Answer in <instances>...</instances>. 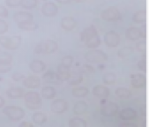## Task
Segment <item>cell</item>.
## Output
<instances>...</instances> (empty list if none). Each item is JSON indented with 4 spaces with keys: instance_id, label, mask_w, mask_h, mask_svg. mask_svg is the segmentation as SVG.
<instances>
[{
    "instance_id": "cell-2",
    "label": "cell",
    "mask_w": 150,
    "mask_h": 127,
    "mask_svg": "<svg viewBox=\"0 0 150 127\" xmlns=\"http://www.w3.org/2000/svg\"><path fill=\"white\" fill-rule=\"evenodd\" d=\"M58 49V44L56 41L47 39L38 42L35 48V52L36 54H51L57 51Z\"/></svg>"
},
{
    "instance_id": "cell-10",
    "label": "cell",
    "mask_w": 150,
    "mask_h": 127,
    "mask_svg": "<svg viewBox=\"0 0 150 127\" xmlns=\"http://www.w3.org/2000/svg\"><path fill=\"white\" fill-rule=\"evenodd\" d=\"M104 42L110 48H115L120 43V35L117 32L108 31L104 35Z\"/></svg>"
},
{
    "instance_id": "cell-16",
    "label": "cell",
    "mask_w": 150,
    "mask_h": 127,
    "mask_svg": "<svg viewBox=\"0 0 150 127\" xmlns=\"http://www.w3.org/2000/svg\"><path fill=\"white\" fill-rule=\"evenodd\" d=\"M13 20L18 24V23L26 22V21H31V20H34V16H33L32 13H30L28 12L20 11V12H17V13H14Z\"/></svg>"
},
{
    "instance_id": "cell-5",
    "label": "cell",
    "mask_w": 150,
    "mask_h": 127,
    "mask_svg": "<svg viewBox=\"0 0 150 127\" xmlns=\"http://www.w3.org/2000/svg\"><path fill=\"white\" fill-rule=\"evenodd\" d=\"M21 40H22L21 37L19 35H15L12 37L2 35V36H0V45L3 46L6 49L15 50L21 46Z\"/></svg>"
},
{
    "instance_id": "cell-40",
    "label": "cell",
    "mask_w": 150,
    "mask_h": 127,
    "mask_svg": "<svg viewBox=\"0 0 150 127\" xmlns=\"http://www.w3.org/2000/svg\"><path fill=\"white\" fill-rule=\"evenodd\" d=\"M136 49H137L138 51L142 52V53H145L146 52V42L145 41H140V42H137Z\"/></svg>"
},
{
    "instance_id": "cell-6",
    "label": "cell",
    "mask_w": 150,
    "mask_h": 127,
    "mask_svg": "<svg viewBox=\"0 0 150 127\" xmlns=\"http://www.w3.org/2000/svg\"><path fill=\"white\" fill-rule=\"evenodd\" d=\"M85 59L89 63H103L108 60V56L104 51L99 49H90L85 54Z\"/></svg>"
},
{
    "instance_id": "cell-17",
    "label": "cell",
    "mask_w": 150,
    "mask_h": 127,
    "mask_svg": "<svg viewBox=\"0 0 150 127\" xmlns=\"http://www.w3.org/2000/svg\"><path fill=\"white\" fill-rule=\"evenodd\" d=\"M76 20L75 19L71 16H65L64 18H62L61 20V22H60V25H61V28L66 31H71L75 28L76 27Z\"/></svg>"
},
{
    "instance_id": "cell-32",
    "label": "cell",
    "mask_w": 150,
    "mask_h": 127,
    "mask_svg": "<svg viewBox=\"0 0 150 127\" xmlns=\"http://www.w3.org/2000/svg\"><path fill=\"white\" fill-rule=\"evenodd\" d=\"M38 0H21V6L24 9L30 10L37 6L38 5Z\"/></svg>"
},
{
    "instance_id": "cell-30",
    "label": "cell",
    "mask_w": 150,
    "mask_h": 127,
    "mask_svg": "<svg viewBox=\"0 0 150 127\" xmlns=\"http://www.w3.org/2000/svg\"><path fill=\"white\" fill-rule=\"evenodd\" d=\"M134 51V48L132 46H125L123 48H121L118 52H117V56L120 58H125L127 56H129L130 55H132Z\"/></svg>"
},
{
    "instance_id": "cell-33",
    "label": "cell",
    "mask_w": 150,
    "mask_h": 127,
    "mask_svg": "<svg viewBox=\"0 0 150 127\" xmlns=\"http://www.w3.org/2000/svg\"><path fill=\"white\" fill-rule=\"evenodd\" d=\"M115 95L119 98L126 99V98H129L131 96V92L129 89H127L125 87H118L116 89Z\"/></svg>"
},
{
    "instance_id": "cell-23",
    "label": "cell",
    "mask_w": 150,
    "mask_h": 127,
    "mask_svg": "<svg viewBox=\"0 0 150 127\" xmlns=\"http://www.w3.org/2000/svg\"><path fill=\"white\" fill-rule=\"evenodd\" d=\"M24 95H25V91L21 87H11L6 91V95L11 99L21 98L24 96Z\"/></svg>"
},
{
    "instance_id": "cell-42",
    "label": "cell",
    "mask_w": 150,
    "mask_h": 127,
    "mask_svg": "<svg viewBox=\"0 0 150 127\" xmlns=\"http://www.w3.org/2000/svg\"><path fill=\"white\" fill-rule=\"evenodd\" d=\"M12 78H13V80L14 81H21V80H23L25 77H24V75H23L22 73H15L13 74Z\"/></svg>"
},
{
    "instance_id": "cell-37",
    "label": "cell",
    "mask_w": 150,
    "mask_h": 127,
    "mask_svg": "<svg viewBox=\"0 0 150 127\" xmlns=\"http://www.w3.org/2000/svg\"><path fill=\"white\" fill-rule=\"evenodd\" d=\"M138 68L142 71V72H146V56H142L141 59L138 62L137 64Z\"/></svg>"
},
{
    "instance_id": "cell-13",
    "label": "cell",
    "mask_w": 150,
    "mask_h": 127,
    "mask_svg": "<svg viewBox=\"0 0 150 127\" xmlns=\"http://www.w3.org/2000/svg\"><path fill=\"white\" fill-rule=\"evenodd\" d=\"M131 85L133 88H142L146 85V76L142 73L131 75Z\"/></svg>"
},
{
    "instance_id": "cell-26",
    "label": "cell",
    "mask_w": 150,
    "mask_h": 127,
    "mask_svg": "<svg viewBox=\"0 0 150 127\" xmlns=\"http://www.w3.org/2000/svg\"><path fill=\"white\" fill-rule=\"evenodd\" d=\"M32 120H33L34 123H35L37 125H42V124H44L47 122L48 117H47V116L44 113L38 111V112H35V113L33 114Z\"/></svg>"
},
{
    "instance_id": "cell-19",
    "label": "cell",
    "mask_w": 150,
    "mask_h": 127,
    "mask_svg": "<svg viewBox=\"0 0 150 127\" xmlns=\"http://www.w3.org/2000/svg\"><path fill=\"white\" fill-rule=\"evenodd\" d=\"M29 68L30 70L35 73H42L43 71H45L46 69V65L45 63L42 60H38V59H35L33 61L30 62L29 64Z\"/></svg>"
},
{
    "instance_id": "cell-45",
    "label": "cell",
    "mask_w": 150,
    "mask_h": 127,
    "mask_svg": "<svg viewBox=\"0 0 150 127\" xmlns=\"http://www.w3.org/2000/svg\"><path fill=\"white\" fill-rule=\"evenodd\" d=\"M5 99L2 97V96H0V109L1 108H3L4 106H5Z\"/></svg>"
},
{
    "instance_id": "cell-3",
    "label": "cell",
    "mask_w": 150,
    "mask_h": 127,
    "mask_svg": "<svg viewBox=\"0 0 150 127\" xmlns=\"http://www.w3.org/2000/svg\"><path fill=\"white\" fill-rule=\"evenodd\" d=\"M3 113L8 117V119L12 122H18L20 120H21L26 113L25 110L18 106H14V105H9L6 106L3 109Z\"/></svg>"
},
{
    "instance_id": "cell-20",
    "label": "cell",
    "mask_w": 150,
    "mask_h": 127,
    "mask_svg": "<svg viewBox=\"0 0 150 127\" xmlns=\"http://www.w3.org/2000/svg\"><path fill=\"white\" fill-rule=\"evenodd\" d=\"M119 116L124 121H131L137 117V111L132 108H126L120 111Z\"/></svg>"
},
{
    "instance_id": "cell-7",
    "label": "cell",
    "mask_w": 150,
    "mask_h": 127,
    "mask_svg": "<svg viewBox=\"0 0 150 127\" xmlns=\"http://www.w3.org/2000/svg\"><path fill=\"white\" fill-rule=\"evenodd\" d=\"M101 17L105 21L115 22V21H117L121 19V13L117 7L110 6V7H108L102 12Z\"/></svg>"
},
{
    "instance_id": "cell-22",
    "label": "cell",
    "mask_w": 150,
    "mask_h": 127,
    "mask_svg": "<svg viewBox=\"0 0 150 127\" xmlns=\"http://www.w3.org/2000/svg\"><path fill=\"white\" fill-rule=\"evenodd\" d=\"M88 103L84 101H79L75 103V105L73 106V109H72V111H73V114L77 115V116H80V115H83L87 112L88 110Z\"/></svg>"
},
{
    "instance_id": "cell-9",
    "label": "cell",
    "mask_w": 150,
    "mask_h": 127,
    "mask_svg": "<svg viewBox=\"0 0 150 127\" xmlns=\"http://www.w3.org/2000/svg\"><path fill=\"white\" fill-rule=\"evenodd\" d=\"M68 109V102L64 99H56L50 104V110L56 115H61Z\"/></svg>"
},
{
    "instance_id": "cell-44",
    "label": "cell",
    "mask_w": 150,
    "mask_h": 127,
    "mask_svg": "<svg viewBox=\"0 0 150 127\" xmlns=\"http://www.w3.org/2000/svg\"><path fill=\"white\" fill-rule=\"evenodd\" d=\"M56 1L59 4H62V5H66V4H69L71 3L72 0H56Z\"/></svg>"
},
{
    "instance_id": "cell-28",
    "label": "cell",
    "mask_w": 150,
    "mask_h": 127,
    "mask_svg": "<svg viewBox=\"0 0 150 127\" xmlns=\"http://www.w3.org/2000/svg\"><path fill=\"white\" fill-rule=\"evenodd\" d=\"M88 94H89V90L86 87H79L72 89V95L77 98L86 97Z\"/></svg>"
},
{
    "instance_id": "cell-39",
    "label": "cell",
    "mask_w": 150,
    "mask_h": 127,
    "mask_svg": "<svg viewBox=\"0 0 150 127\" xmlns=\"http://www.w3.org/2000/svg\"><path fill=\"white\" fill-rule=\"evenodd\" d=\"M21 4V0H6V5L8 7L15 8L20 6Z\"/></svg>"
},
{
    "instance_id": "cell-31",
    "label": "cell",
    "mask_w": 150,
    "mask_h": 127,
    "mask_svg": "<svg viewBox=\"0 0 150 127\" xmlns=\"http://www.w3.org/2000/svg\"><path fill=\"white\" fill-rule=\"evenodd\" d=\"M83 81V76L81 73H75L73 75H71L68 79V83L71 86H77L81 84Z\"/></svg>"
},
{
    "instance_id": "cell-34",
    "label": "cell",
    "mask_w": 150,
    "mask_h": 127,
    "mask_svg": "<svg viewBox=\"0 0 150 127\" xmlns=\"http://www.w3.org/2000/svg\"><path fill=\"white\" fill-rule=\"evenodd\" d=\"M116 80H117V75L114 73H107L103 76V81L107 85L114 84Z\"/></svg>"
},
{
    "instance_id": "cell-48",
    "label": "cell",
    "mask_w": 150,
    "mask_h": 127,
    "mask_svg": "<svg viewBox=\"0 0 150 127\" xmlns=\"http://www.w3.org/2000/svg\"><path fill=\"white\" fill-rule=\"evenodd\" d=\"M44 1H45V0H44Z\"/></svg>"
},
{
    "instance_id": "cell-27",
    "label": "cell",
    "mask_w": 150,
    "mask_h": 127,
    "mask_svg": "<svg viewBox=\"0 0 150 127\" xmlns=\"http://www.w3.org/2000/svg\"><path fill=\"white\" fill-rule=\"evenodd\" d=\"M132 20L137 24L145 23V21L146 20V11L144 9V10H139V11L136 12L132 16Z\"/></svg>"
},
{
    "instance_id": "cell-1",
    "label": "cell",
    "mask_w": 150,
    "mask_h": 127,
    "mask_svg": "<svg viewBox=\"0 0 150 127\" xmlns=\"http://www.w3.org/2000/svg\"><path fill=\"white\" fill-rule=\"evenodd\" d=\"M81 40L89 49H96L101 45L102 40L94 27H88L81 33Z\"/></svg>"
},
{
    "instance_id": "cell-29",
    "label": "cell",
    "mask_w": 150,
    "mask_h": 127,
    "mask_svg": "<svg viewBox=\"0 0 150 127\" xmlns=\"http://www.w3.org/2000/svg\"><path fill=\"white\" fill-rule=\"evenodd\" d=\"M68 124L70 127H87V125H88L87 122L83 118H81L78 116L71 118L69 120Z\"/></svg>"
},
{
    "instance_id": "cell-21",
    "label": "cell",
    "mask_w": 150,
    "mask_h": 127,
    "mask_svg": "<svg viewBox=\"0 0 150 127\" xmlns=\"http://www.w3.org/2000/svg\"><path fill=\"white\" fill-rule=\"evenodd\" d=\"M125 37L130 41H137L141 38V30L139 28L132 27L125 31Z\"/></svg>"
},
{
    "instance_id": "cell-12",
    "label": "cell",
    "mask_w": 150,
    "mask_h": 127,
    "mask_svg": "<svg viewBox=\"0 0 150 127\" xmlns=\"http://www.w3.org/2000/svg\"><path fill=\"white\" fill-rule=\"evenodd\" d=\"M42 13L46 17H54L58 13V7L53 2H45L42 6Z\"/></svg>"
},
{
    "instance_id": "cell-8",
    "label": "cell",
    "mask_w": 150,
    "mask_h": 127,
    "mask_svg": "<svg viewBox=\"0 0 150 127\" xmlns=\"http://www.w3.org/2000/svg\"><path fill=\"white\" fill-rule=\"evenodd\" d=\"M13 56L6 51L0 50V73H6L12 70Z\"/></svg>"
},
{
    "instance_id": "cell-15",
    "label": "cell",
    "mask_w": 150,
    "mask_h": 127,
    "mask_svg": "<svg viewBox=\"0 0 150 127\" xmlns=\"http://www.w3.org/2000/svg\"><path fill=\"white\" fill-rule=\"evenodd\" d=\"M23 86L28 89H35L41 86V80L37 76H28L23 79Z\"/></svg>"
},
{
    "instance_id": "cell-11",
    "label": "cell",
    "mask_w": 150,
    "mask_h": 127,
    "mask_svg": "<svg viewBox=\"0 0 150 127\" xmlns=\"http://www.w3.org/2000/svg\"><path fill=\"white\" fill-rule=\"evenodd\" d=\"M119 109V106L116 102H108L104 105H103L101 109V113L104 116H114Z\"/></svg>"
},
{
    "instance_id": "cell-41",
    "label": "cell",
    "mask_w": 150,
    "mask_h": 127,
    "mask_svg": "<svg viewBox=\"0 0 150 127\" xmlns=\"http://www.w3.org/2000/svg\"><path fill=\"white\" fill-rule=\"evenodd\" d=\"M9 16L8 9L3 6H0V17L1 18H7Z\"/></svg>"
},
{
    "instance_id": "cell-35",
    "label": "cell",
    "mask_w": 150,
    "mask_h": 127,
    "mask_svg": "<svg viewBox=\"0 0 150 127\" xmlns=\"http://www.w3.org/2000/svg\"><path fill=\"white\" fill-rule=\"evenodd\" d=\"M42 79L45 81V82H51L56 79V73L52 71H47L45 73L42 74Z\"/></svg>"
},
{
    "instance_id": "cell-36",
    "label": "cell",
    "mask_w": 150,
    "mask_h": 127,
    "mask_svg": "<svg viewBox=\"0 0 150 127\" xmlns=\"http://www.w3.org/2000/svg\"><path fill=\"white\" fill-rule=\"evenodd\" d=\"M73 60H74L73 56H71L70 55H67V56H64L62 58L61 64L64 66H67V67H69V68H71V66H72V64H73Z\"/></svg>"
},
{
    "instance_id": "cell-24",
    "label": "cell",
    "mask_w": 150,
    "mask_h": 127,
    "mask_svg": "<svg viewBox=\"0 0 150 127\" xmlns=\"http://www.w3.org/2000/svg\"><path fill=\"white\" fill-rule=\"evenodd\" d=\"M56 95H57V91L51 86H46V87H42V98H44L46 100L54 99Z\"/></svg>"
},
{
    "instance_id": "cell-4",
    "label": "cell",
    "mask_w": 150,
    "mask_h": 127,
    "mask_svg": "<svg viewBox=\"0 0 150 127\" xmlns=\"http://www.w3.org/2000/svg\"><path fill=\"white\" fill-rule=\"evenodd\" d=\"M24 100L26 102V106L31 110L39 109L42 107V102L40 95L37 92H27L24 95Z\"/></svg>"
},
{
    "instance_id": "cell-25",
    "label": "cell",
    "mask_w": 150,
    "mask_h": 127,
    "mask_svg": "<svg viewBox=\"0 0 150 127\" xmlns=\"http://www.w3.org/2000/svg\"><path fill=\"white\" fill-rule=\"evenodd\" d=\"M18 27H19V28H21V30H24V31H35L38 29L39 26L36 22L31 20V21L18 23Z\"/></svg>"
},
{
    "instance_id": "cell-14",
    "label": "cell",
    "mask_w": 150,
    "mask_h": 127,
    "mask_svg": "<svg viewBox=\"0 0 150 127\" xmlns=\"http://www.w3.org/2000/svg\"><path fill=\"white\" fill-rule=\"evenodd\" d=\"M71 76V71H70V68L62 65H60L57 66V73H56V78L58 80H61V81H66L68 80V79L70 78Z\"/></svg>"
},
{
    "instance_id": "cell-47",
    "label": "cell",
    "mask_w": 150,
    "mask_h": 127,
    "mask_svg": "<svg viewBox=\"0 0 150 127\" xmlns=\"http://www.w3.org/2000/svg\"><path fill=\"white\" fill-rule=\"evenodd\" d=\"M74 2H76V3H84L86 0H73Z\"/></svg>"
},
{
    "instance_id": "cell-43",
    "label": "cell",
    "mask_w": 150,
    "mask_h": 127,
    "mask_svg": "<svg viewBox=\"0 0 150 127\" xmlns=\"http://www.w3.org/2000/svg\"><path fill=\"white\" fill-rule=\"evenodd\" d=\"M19 126H20V127H33L34 124L31 123H28V122H23V123H20Z\"/></svg>"
},
{
    "instance_id": "cell-18",
    "label": "cell",
    "mask_w": 150,
    "mask_h": 127,
    "mask_svg": "<svg viewBox=\"0 0 150 127\" xmlns=\"http://www.w3.org/2000/svg\"><path fill=\"white\" fill-rule=\"evenodd\" d=\"M93 95L100 99H105L110 95L109 87L102 85H97L93 88Z\"/></svg>"
},
{
    "instance_id": "cell-38",
    "label": "cell",
    "mask_w": 150,
    "mask_h": 127,
    "mask_svg": "<svg viewBox=\"0 0 150 127\" xmlns=\"http://www.w3.org/2000/svg\"><path fill=\"white\" fill-rule=\"evenodd\" d=\"M9 25L6 21L0 19V35H4L8 31Z\"/></svg>"
},
{
    "instance_id": "cell-46",
    "label": "cell",
    "mask_w": 150,
    "mask_h": 127,
    "mask_svg": "<svg viewBox=\"0 0 150 127\" xmlns=\"http://www.w3.org/2000/svg\"><path fill=\"white\" fill-rule=\"evenodd\" d=\"M121 126H133V127H135L136 125L135 124H133V123H122V124H120Z\"/></svg>"
}]
</instances>
